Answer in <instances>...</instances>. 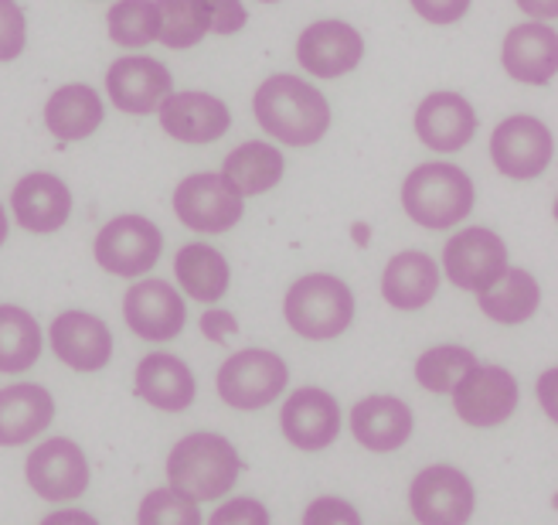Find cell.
Masks as SVG:
<instances>
[{
  "label": "cell",
  "mask_w": 558,
  "mask_h": 525,
  "mask_svg": "<svg viewBox=\"0 0 558 525\" xmlns=\"http://www.w3.org/2000/svg\"><path fill=\"white\" fill-rule=\"evenodd\" d=\"M242 457L229 437L198 430L181 437L167 454V488L191 502H218L235 488Z\"/></svg>",
  "instance_id": "cell-1"
},
{
  "label": "cell",
  "mask_w": 558,
  "mask_h": 525,
  "mask_svg": "<svg viewBox=\"0 0 558 525\" xmlns=\"http://www.w3.org/2000/svg\"><path fill=\"white\" fill-rule=\"evenodd\" d=\"M259 127L290 147H314L330 127V106L320 90L296 75H269L253 99Z\"/></svg>",
  "instance_id": "cell-2"
},
{
  "label": "cell",
  "mask_w": 558,
  "mask_h": 525,
  "mask_svg": "<svg viewBox=\"0 0 558 525\" xmlns=\"http://www.w3.org/2000/svg\"><path fill=\"white\" fill-rule=\"evenodd\" d=\"M402 208L423 229H453L473 212V181L450 160H429L405 178Z\"/></svg>",
  "instance_id": "cell-3"
},
{
  "label": "cell",
  "mask_w": 558,
  "mask_h": 525,
  "mask_svg": "<svg viewBox=\"0 0 558 525\" xmlns=\"http://www.w3.org/2000/svg\"><path fill=\"white\" fill-rule=\"evenodd\" d=\"M283 318L306 342L341 338L354 321V294L330 273H306L287 290Z\"/></svg>",
  "instance_id": "cell-4"
},
{
  "label": "cell",
  "mask_w": 558,
  "mask_h": 525,
  "mask_svg": "<svg viewBox=\"0 0 558 525\" xmlns=\"http://www.w3.org/2000/svg\"><path fill=\"white\" fill-rule=\"evenodd\" d=\"M290 369L276 351L266 348H242L226 358V366L218 369V396L232 409H263L272 399L287 393Z\"/></svg>",
  "instance_id": "cell-5"
},
{
  "label": "cell",
  "mask_w": 558,
  "mask_h": 525,
  "mask_svg": "<svg viewBox=\"0 0 558 525\" xmlns=\"http://www.w3.org/2000/svg\"><path fill=\"white\" fill-rule=\"evenodd\" d=\"M409 509L418 525H466L477 509V491L460 467L433 464L412 478Z\"/></svg>",
  "instance_id": "cell-6"
},
{
  "label": "cell",
  "mask_w": 558,
  "mask_h": 525,
  "mask_svg": "<svg viewBox=\"0 0 558 525\" xmlns=\"http://www.w3.org/2000/svg\"><path fill=\"white\" fill-rule=\"evenodd\" d=\"M24 478L45 502H78L93 481V472H89L86 451H82L75 440L51 437V440H41V444L27 454Z\"/></svg>",
  "instance_id": "cell-7"
},
{
  "label": "cell",
  "mask_w": 558,
  "mask_h": 525,
  "mask_svg": "<svg viewBox=\"0 0 558 525\" xmlns=\"http://www.w3.org/2000/svg\"><path fill=\"white\" fill-rule=\"evenodd\" d=\"M453 409L466 427H500L514 417L518 409V379L500 366H473L457 385H453Z\"/></svg>",
  "instance_id": "cell-8"
},
{
  "label": "cell",
  "mask_w": 558,
  "mask_h": 525,
  "mask_svg": "<svg viewBox=\"0 0 558 525\" xmlns=\"http://www.w3.org/2000/svg\"><path fill=\"white\" fill-rule=\"evenodd\" d=\"M163 250L160 229L144 215H117L96 236V263L113 276H144Z\"/></svg>",
  "instance_id": "cell-9"
},
{
  "label": "cell",
  "mask_w": 558,
  "mask_h": 525,
  "mask_svg": "<svg viewBox=\"0 0 558 525\" xmlns=\"http://www.w3.org/2000/svg\"><path fill=\"white\" fill-rule=\"evenodd\" d=\"M242 208V195L221 175H191L174 188V212L194 232H229L239 226Z\"/></svg>",
  "instance_id": "cell-10"
},
{
  "label": "cell",
  "mask_w": 558,
  "mask_h": 525,
  "mask_svg": "<svg viewBox=\"0 0 558 525\" xmlns=\"http://www.w3.org/2000/svg\"><path fill=\"white\" fill-rule=\"evenodd\" d=\"M551 130L535 117H508L490 136L494 168L514 181H535L551 164Z\"/></svg>",
  "instance_id": "cell-11"
},
{
  "label": "cell",
  "mask_w": 558,
  "mask_h": 525,
  "mask_svg": "<svg viewBox=\"0 0 558 525\" xmlns=\"http://www.w3.org/2000/svg\"><path fill=\"white\" fill-rule=\"evenodd\" d=\"M442 270L450 284L470 294L487 290L500 273L508 270V246L497 232L473 226L453 236L442 250Z\"/></svg>",
  "instance_id": "cell-12"
},
{
  "label": "cell",
  "mask_w": 558,
  "mask_h": 525,
  "mask_svg": "<svg viewBox=\"0 0 558 525\" xmlns=\"http://www.w3.org/2000/svg\"><path fill=\"white\" fill-rule=\"evenodd\" d=\"M123 318L144 342H174L187 324L184 297L163 281L133 284L123 297Z\"/></svg>",
  "instance_id": "cell-13"
},
{
  "label": "cell",
  "mask_w": 558,
  "mask_h": 525,
  "mask_svg": "<svg viewBox=\"0 0 558 525\" xmlns=\"http://www.w3.org/2000/svg\"><path fill=\"white\" fill-rule=\"evenodd\" d=\"M279 427H283V437L296 451L314 454V451H324L338 440L341 406L330 393L317 390V385H303V390L290 393V399L283 403Z\"/></svg>",
  "instance_id": "cell-14"
},
{
  "label": "cell",
  "mask_w": 558,
  "mask_h": 525,
  "mask_svg": "<svg viewBox=\"0 0 558 525\" xmlns=\"http://www.w3.org/2000/svg\"><path fill=\"white\" fill-rule=\"evenodd\" d=\"M48 338L54 358L75 372H99L113 358V331L106 327L102 318L86 311L59 314L48 327Z\"/></svg>",
  "instance_id": "cell-15"
},
{
  "label": "cell",
  "mask_w": 558,
  "mask_h": 525,
  "mask_svg": "<svg viewBox=\"0 0 558 525\" xmlns=\"http://www.w3.org/2000/svg\"><path fill=\"white\" fill-rule=\"evenodd\" d=\"M361 55H365V41L348 21H314L311 27H303L296 41V59L303 72L317 79H338L357 69Z\"/></svg>",
  "instance_id": "cell-16"
},
{
  "label": "cell",
  "mask_w": 558,
  "mask_h": 525,
  "mask_svg": "<svg viewBox=\"0 0 558 525\" xmlns=\"http://www.w3.org/2000/svg\"><path fill=\"white\" fill-rule=\"evenodd\" d=\"M171 90H174V79L167 72V65H160L157 59H147V55H136V59L130 55V59L113 62L106 72V93L123 114H136V117L157 114V106L167 99Z\"/></svg>",
  "instance_id": "cell-17"
},
{
  "label": "cell",
  "mask_w": 558,
  "mask_h": 525,
  "mask_svg": "<svg viewBox=\"0 0 558 525\" xmlns=\"http://www.w3.org/2000/svg\"><path fill=\"white\" fill-rule=\"evenodd\" d=\"M160 109V127L184 144L221 141L232 127L229 106L208 93H167Z\"/></svg>",
  "instance_id": "cell-18"
},
{
  "label": "cell",
  "mask_w": 558,
  "mask_h": 525,
  "mask_svg": "<svg viewBox=\"0 0 558 525\" xmlns=\"http://www.w3.org/2000/svg\"><path fill=\"white\" fill-rule=\"evenodd\" d=\"M415 133L436 154H457L477 133V114L460 93H433L415 109Z\"/></svg>",
  "instance_id": "cell-19"
},
{
  "label": "cell",
  "mask_w": 558,
  "mask_h": 525,
  "mask_svg": "<svg viewBox=\"0 0 558 525\" xmlns=\"http://www.w3.org/2000/svg\"><path fill=\"white\" fill-rule=\"evenodd\" d=\"M11 208H14V218L21 223V229L35 232V236H48V232H59L69 223L72 191L62 178L35 171V175H24L14 184Z\"/></svg>",
  "instance_id": "cell-20"
},
{
  "label": "cell",
  "mask_w": 558,
  "mask_h": 525,
  "mask_svg": "<svg viewBox=\"0 0 558 525\" xmlns=\"http://www.w3.org/2000/svg\"><path fill=\"white\" fill-rule=\"evenodd\" d=\"M415 417L399 396H368L351 406V433L365 451L392 454L409 444Z\"/></svg>",
  "instance_id": "cell-21"
},
{
  "label": "cell",
  "mask_w": 558,
  "mask_h": 525,
  "mask_svg": "<svg viewBox=\"0 0 558 525\" xmlns=\"http://www.w3.org/2000/svg\"><path fill=\"white\" fill-rule=\"evenodd\" d=\"M500 62L508 75L527 86H548L558 69V35L545 21H527L508 32L505 48H500Z\"/></svg>",
  "instance_id": "cell-22"
},
{
  "label": "cell",
  "mask_w": 558,
  "mask_h": 525,
  "mask_svg": "<svg viewBox=\"0 0 558 525\" xmlns=\"http://www.w3.org/2000/svg\"><path fill=\"white\" fill-rule=\"evenodd\" d=\"M133 390H136L140 399L150 403L154 409L184 413L194 403L198 382H194V372L187 369L184 358H178L171 351H154L136 366Z\"/></svg>",
  "instance_id": "cell-23"
},
{
  "label": "cell",
  "mask_w": 558,
  "mask_h": 525,
  "mask_svg": "<svg viewBox=\"0 0 558 525\" xmlns=\"http://www.w3.org/2000/svg\"><path fill=\"white\" fill-rule=\"evenodd\" d=\"M54 420V399L38 382L0 390V448H24Z\"/></svg>",
  "instance_id": "cell-24"
},
{
  "label": "cell",
  "mask_w": 558,
  "mask_h": 525,
  "mask_svg": "<svg viewBox=\"0 0 558 525\" xmlns=\"http://www.w3.org/2000/svg\"><path fill=\"white\" fill-rule=\"evenodd\" d=\"M439 290V266L433 256L405 250L388 260L381 273V297L392 303L396 311H423Z\"/></svg>",
  "instance_id": "cell-25"
},
{
  "label": "cell",
  "mask_w": 558,
  "mask_h": 525,
  "mask_svg": "<svg viewBox=\"0 0 558 525\" xmlns=\"http://www.w3.org/2000/svg\"><path fill=\"white\" fill-rule=\"evenodd\" d=\"M102 117H106V109H102L99 93L93 86H82V82L62 86L45 103V123L65 144L93 136L102 127Z\"/></svg>",
  "instance_id": "cell-26"
},
{
  "label": "cell",
  "mask_w": 558,
  "mask_h": 525,
  "mask_svg": "<svg viewBox=\"0 0 558 525\" xmlns=\"http://www.w3.org/2000/svg\"><path fill=\"white\" fill-rule=\"evenodd\" d=\"M481 311L497 321V324H524L527 318H535L542 308V287L527 270H505L497 281L477 294Z\"/></svg>",
  "instance_id": "cell-27"
},
{
  "label": "cell",
  "mask_w": 558,
  "mask_h": 525,
  "mask_svg": "<svg viewBox=\"0 0 558 525\" xmlns=\"http://www.w3.org/2000/svg\"><path fill=\"white\" fill-rule=\"evenodd\" d=\"M283 171H287V160L272 144L248 141V144H239L226 157L221 178H226L242 199H248V195H263V191L276 188L283 181Z\"/></svg>",
  "instance_id": "cell-28"
},
{
  "label": "cell",
  "mask_w": 558,
  "mask_h": 525,
  "mask_svg": "<svg viewBox=\"0 0 558 525\" xmlns=\"http://www.w3.org/2000/svg\"><path fill=\"white\" fill-rule=\"evenodd\" d=\"M174 273L191 300L215 303L229 294L232 270H229L226 256L208 242H187L174 260Z\"/></svg>",
  "instance_id": "cell-29"
},
{
  "label": "cell",
  "mask_w": 558,
  "mask_h": 525,
  "mask_svg": "<svg viewBox=\"0 0 558 525\" xmlns=\"http://www.w3.org/2000/svg\"><path fill=\"white\" fill-rule=\"evenodd\" d=\"M45 338L38 321L17 303H0V372H27L41 358Z\"/></svg>",
  "instance_id": "cell-30"
},
{
  "label": "cell",
  "mask_w": 558,
  "mask_h": 525,
  "mask_svg": "<svg viewBox=\"0 0 558 525\" xmlns=\"http://www.w3.org/2000/svg\"><path fill=\"white\" fill-rule=\"evenodd\" d=\"M160 14V45L167 48H194L208 35V8L205 0H154Z\"/></svg>",
  "instance_id": "cell-31"
},
{
  "label": "cell",
  "mask_w": 558,
  "mask_h": 525,
  "mask_svg": "<svg viewBox=\"0 0 558 525\" xmlns=\"http://www.w3.org/2000/svg\"><path fill=\"white\" fill-rule=\"evenodd\" d=\"M477 366V355L460 345H436L418 355L415 382L429 393H453V385Z\"/></svg>",
  "instance_id": "cell-32"
},
{
  "label": "cell",
  "mask_w": 558,
  "mask_h": 525,
  "mask_svg": "<svg viewBox=\"0 0 558 525\" xmlns=\"http://www.w3.org/2000/svg\"><path fill=\"white\" fill-rule=\"evenodd\" d=\"M109 38L120 48H144L157 41L160 32V14L154 0H120L106 14Z\"/></svg>",
  "instance_id": "cell-33"
},
{
  "label": "cell",
  "mask_w": 558,
  "mask_h": 525,
  "mask_svg": "<svg viewBox=\"0 0 558 525\" xmlns=\"http://www.w3.org/2000/svg\"><path fill=\"white\" fill-rule=\"evenodd\" d=\"M136 525H202V509L174 488H154L136 509Z\"/></svg>",
  "instance_id": "cell-34"
},
{
  "label": "cell",
  "mask_w": 558,
  "mask_h": 525,
  "mask_svg": "<svg viewBox=\"0 0 558 525\" xmlns=\"http://www.w3.org/2000/svg\"><path fill=\"white\" fill-rule=\"evenodd\" d=\"M27 45V21L17 0H0V62H14Z\"/></svg>",
  "instance_id": "cell-35"
},
{
  "label": "cell",
  "mask_w": 558,
  "mask_h": 525,
  "mask_svg": "<svg viewBox=\"0 0 558 525\" xmlns=\"http://www.w3.org/2000/svg\"><path fill=\"white\" fill-rule=\"evenodd\" d=\"M303 525H365L361 512L338 494H320L303 512Z\"/></svg>",
  "instance_id": "cell-36"
},
{
  "label": "cell",
  "mask_w": 558,
  "mask_h": 525,
  "mask_svg": "<svg viewBox=\"0 0 558 525\" xmlns=\"http://www.w3.org/2000/svg\"><path fill=\"white\" fill-rule=\"evenodd\" d=\"M269 509L259 499H232V502H221L208 525H269Z\"/></svg>",
  "instance_id": "cell-37"
},
{
  "label": "cell",
  "mask_w": 558,
  "mask_h": 525,
  "mask_svg": "<svg viewBox=\"0 0 558 525\" xmlns=\"http://www.w3.org/2000/svg\"><path fill=\"white\" fill-rule=\"evenodd\" d=\"M205 8H208V32L215 35H235L248 21L242 0H205Z\"/></svg>",
  "instance_id": "cell-38"
},
{
  "label": "cell",
  "mask_w": 558,
  "mask_h": 525,
  "mask_svg": "<svg viewBox=\"0 0 558 525\" xmlns=\"http://www.w3.org/2000/svg\"><path fill=\"white\" fill-rule=\"evenodd\" d=\"M412 8L429 24H453L470 11V0H412Z\"/></svg>",
  "instance_id": "cell-39"
},
{
  "label": "cell",
  "mask_w": 558,
  "mask_h": 525,
  "mask_svg": "<svg viewBox=\"0 0 558 525\" xmlns=\"http://www.w3.org/2000/svg\"><path fill=\"white\" fill-rule=\"evenodd\" d=\"M235 318L229 314V311H208L205 318H202V331L211 338V342H226L229 335H235Z\"/></svg>",
  "instance_id": "cell-40"
},
{
  "label": "cell",
  "mask_w": 558,
  "mask_h": 525,
  "mask_svg": "<svg viewBox=\"0 0 558 525\" xmlns=\"http://www.w3.org/2000/svg\"><path fill=\"white\" fill-rule=\"evenodd\" d=\"M41 525H99V518L89 515V512H82V509H59V512L45 515Z\"/></svg>",
  "instance_id": "cell-41"
},
{
  "label": "cell",
  "mask_w": 558,
  "mask_h": 525,
  "mask_svg": "<svg viewBox=\"0 0 558 525\" xmlns=\"http://www.w3.org/2000/svg\"><path fill=\"white\" fill-rule=\"evenodd\" d=\"M514 4L527 17H538V21H551L558 14V0H514Z\"/></svg>",
  "instance_id": "cell-42"
},
{
  "label": "cell",
  "mask_w": 558,
  "mask_h": 525,
  "mask_svg": "<svg viewBox=\"0 0 558 525\" xmlns=\"http://www.w3.org/2000/svg\"><path fill=\"white\" fill-rule=\"evenodd\" d=\"M551 382H555V369L545 372V385L538 382V396H545V409H548V417H555V403H551Z\"/></svg>",
  "instance_id": "cell-43"
},
{
  "label": "cell",
  "mask_w": 558,
  "mask_h": 525,
  "mask_svg": "<svg viewBox=\"0 0 558 525\" xmlns=\"http://www.w3.org/2000/svg\"><path fill=\"white\" fill-rule=\"evenodd\" d=\"M8 239V215H4V205H0V246Z\"/></svg>",
  "instance_id": "cell-44"
},
{
  "label": "cell",
  "mask_w": 558,
  "mask_h": 525,
  "mask_svg": "<svg viewBox=\"0 0 558 525\" xmlns=\"http://www.w3.org/2000/svg\"><path fill=\"white\" fill-rule=\"evenodd\" d=\"M263 4H276V0H263Z\"/></svg>",
  "instance_id": "cell-45"
}]
</instances>
